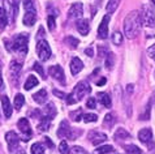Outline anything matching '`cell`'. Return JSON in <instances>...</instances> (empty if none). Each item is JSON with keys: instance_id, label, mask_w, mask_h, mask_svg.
<instances>
[{"instance_id": "1", "label": "cell", "mask_w": 155, "mask_h": 154, "mask_svg": "<svg viewBox=\"0 0 155 154\" xmlns=\"http://www.w3.org/2000/svg\"><path fill=\"white\" fill-rule=\"evenodd\" d=\"M142 25V18L141 15L137 11L130 12L124 20V34L127 35L129 39H133L140 34Z\"/></svg>"}, {"instance_id": "2", "label": "cell", "mask_w": 155, "mask_h": 154, "mask_svg": "<svg viewBox=\"0 0 155 154\" xmlns=\"http://www.w3.org/2000/svg\"><path fill=\"white\" fill-rule=\"evenodd\" d=\"M28 42H29V35L26 33L18 34L13 39V50L21 55H25L28 52Z\"/></svg>"}, {"instance_id": "3", "label": "cell", "mask_w": 155, "mask_h": 154, "mask_svg": "<svg viewBox=\"0 0 155 154\" xmlns=\"http://www.w3.org/2000/svg\"><path fill=\"white\" fill-rule=\"evenodd\" d=\"M78 135H81V132H77V133H74L73 128H71L69 123H68L67 120H63L61 123H60V127H59V131H58V136H59V137L76 140Z\"/></svg>"}, {"instance_id": "4", "label": "cell", "mask_w": 155, "mask_h": 154, "mask_svg": "<svg viewBox=\"0 0 155 154\" xmlns=\"http://www.w3.org/2000/svg\"><path fill=\"white\" fill-rule=\"evenodd\" d=\"M37 52H38V56H39V59H41V60H43V62L48 60V59L51 58V55H52L48 42L45 41V39H39V41H38Z\"/></svg>"}, {"instance_id": "5", "label": "cell", "mask_w": 155, "mask_h": 154, "mask_svg": "<svg viewBox=\"0 0 155 154\" xmlns=\"http://www.w3.org/2000/svg\"><path fill=\"white\" fill-rule=\"evenodd\" d=\"M90 92H91V88H90V85L86 82V81H81V82H78V84L76 85V88H74V90H73L72 95L76 98L77 102H78V101L82 99L86 94H89Z\"/></svg>"}, {"instance_id": "6", "label": "cell", "mask_w": 155, "mask_h": 154, "mask_svg": "<svg viewBox=\"0 0 155 154\" xmlns=\"http://www.w3.org/2000/svg\"><path fill=\"white\" fill-rule=\"evenodd\" d=\"M17 126H18L21 133H22V140L25 141V142L31 139L33 131H31V128H30V124H29L26 118H21L18 120V123H17Z\"/></svg>"}, {"instance_id": "7", "label": "cell", "mask_w": 155, "mask_h": 154, "mask_svg": "<svg viewBox=\"0 0 155 154\" xmlns=\"http://www.w3.org/2000/svg\"><path fill=\"white\" fill-rule=\"evenodd\" d=\"M142 22H145L147 26H154L155 25V16H154V12L150 9L147 5H143L142 7Z\"/></svg>"}, {"instance_id": "8", "label": "cell", "mask_w": 155, "mask_h": 154, "mask_svg": "<svg viewBox=\"0 0 155 154\" xmlns=\"http://www.w3.org/2000/svg\"><path fill=\"white\" fill-rule=\"evenodd\" d=\"M82 15H84V5H82V3H74L69 8V12H68V17H69L71 20L81 18Z\"/></svg>"}, {"instance_id": "9", "label": "cell", "mask_w": 155, "mask_h": 154, "mask_svg": "<svg viewBox=\"0 0 155 154\" xmlns=\"http://www.w3.org/2000/svg\"><path fill=\"white\" fill-rule=\"evenodd\" d=\"M50 76L55 79L56 81H59L60 84H65V75H64V71L60 65H54L50 68Z\"/></svg>"}, {"instance_id": "10", "label": "cell", "mask_w": 155, "mask_h": 154, "mask_svg": "<svg viewBox=\"0 0 155 154\" xmlns=\"http://www.w3.org/2000/svg\"><path fill=\"white\" fill-rule=\"evenodd\" d=\"M108 22H110V15L103 17L101 25L98 28V38L101 39H106L108 37Z\"/></svg>"}, {"instance_id": "11", "label": "cell", "mask_w": 155, "mask_h": 154, "mask_svg": "<svg viewBox=\"0 0 155 154\" xmlns=\"http://www.w3.org/2000/svg\"><path fill=\"white\" fill-rule=\"evenodd\" d=\"M5 140H7V142H8V146H9V150H11V152H12V150H16V149L18 148L20 139H18V136H17L16 132H13V131L7 132Z\"/></svg>"}, {"instance_id": "12", "label": "cell", "mask_w": 155, "mask_h": 154, "mask_svg": "<svg viewBox=\"0 0 155 154\" xmlns=\"http://www.w3.org/2000/svg\"><path fill=\"white\" fill-rule=\"evenodd\" d=\"M138 139L142 144L145 145H149L151 146V142H153V132L150 128H143L138 132Z\"/></svg>"}, {"instance_id": "13", "label": "cell", "mask_w": 155, "mask_h": 154, "mask_svg": "<svg viewBox=\"0 0 155 154\" xmlns=\"http://www.w3.org/2000/svg\"><path fill=\"white\" fill-rule=\"evenodd\" d=\"M21 69H22V65L20 63H17L16 60H13L11 63V80L15 82V85H17L18 82V77H20V73H21Z\"/></svg>"}, {"instance_id": "14", "label": "cell", "mask_w": 155, "mask_h": 154, "mask_svg": "<svg viewBox=\"0 0 155 154\" xmlns=\"http://www.w3.org/2000/svg\"><path fill=\"white\" fill-rule=\"evenodd\" d=\"M89 139L91 141L93 145H99L101 142H104L107 140V136L104 133H102V132H98V131H91L89 133Z\"/></svg>"}, {"instance_id": "15", "label": "cell", "mask_w": 155, "mask_h": 154, "mask_svg": "<svg viewBox=\"0 0 155 154\" xmlns=\"http://www.w3.org/2000/svg\"><path fill=\"white\" fill-rule=\"evenodd\" d=\"M37 21V11H25L24 24L26 26H33Z\"/></svg>"}, {"instance_id": "16", "label": "cell", "mask_w": 155, "mask_h": 154, "mask_svg": "<svg viewBox=\"0 0 155 154\" xmlns=\"http://www.w3.org/2000/svg\"><path fill=\"white\" fill-rule=\"evenodd\" d=\"M82 68H84V63L81 62L80 58H73L72 59V62H71V72H72L73 76L78 75L80 72L82 71Z\"/></svg>"}, {"instance_id": "17", "label": "cell", "mask_w": 155, "mask_h": 154, "mask_svg": "<svg viewBox=\"0 0 155 154\" xmlns=\"http://www.w3.org/2000/svg\"><path fill=\"white\" fill-rule=\"evenodd\" d=\"M77 30L80 32V34H82V35H87L89 34V30H90V24L87 20H80L77 21Z\"/></svg>"}, {"instance_id": "18", "label": "cell", "mask_w": 155, "mask_h": 154, "mask_svg": "<svg viewBox=\"0 0 155 154\" xmlns=\"http://www.w3.org/2000/svg\"><path fill=\"white\" fill-rule=\"evenodd\" d=\"M2 107H3V111H4L5 118H11V115H12V106H11V102H9V99H8L7 95L2 97Z\"/></svg>"}, {"instance_id": "19", "label": "cell", "mask_w": 155, "mask_h": 154, "mask_svg": "<svg viewBox=\"0 0 155 154\" xmlns=\"http://www.w3.org/2000/svg\"><path fill=\"white\" fill-rule=\"evenodd\" d=\"M56 114H58V111H56V107H55L54 103H48L45 107V110H43V115H45L46 118L51 119V120L56 116Z\"/></svg>"}, {"instance_id": "20", "label": "cell", "mask_w": 155, "mask_h": 154, "mask_svg": "<svg viewBox=\"0 0 155 154\" xmlns=\"http://www.w3.org/2000/svg\"><path fill=\"white\" fill-rule=\"evenodd\" d=\"M33 99L37 103L43 105V103H45V102L47 101V92L45 90V89H41L39 92H37V93L33 95Z\"/></svg>"}, {"instance_id": "21", "label": "cell", "mask_w": 155, "mask_h": 154, "mask_svg": "<svg viewBox=\"0 0 155 154\" xmlns=\"http://www.w3.org/2000/svg\"><path fill=\"white\" fill-rule=\"evenodd\" d=\"M98 99L104 107H107V109L111 107V98L107 93H98Z\"/></svg>"}, {"instance_id": "22", "label": "cell", "mask_w": 155, "mask_h": 154, "mask_svg": "<svg viewBox=\"0 0 155 154\" xmlns=\"http://www.w3.org/2000/svg\"><path fill=\"white\" fill-rule=\"evenodd\" d=\"M37 85H38V79L37 77L35 76H29L26 82H25V85H24V88H25V90H30V89L35 88Z\"/></svg>"}, {"instance_id": "23", "label": "cell", "mask_w": 155, "mask_h": 154, "mask_svg": "<svg viewBox=\"0 0 155 154\" xmlns=\"http://www.w3.org/2000/svg\"><path fill=\"white\" fill-rule=\"evenodd\" d=\"M130 137L129 132H127L124 128H119L117 131L115 132V140H127Z\"/></svg>"}, {"instance_id": "24", "label": "cell", "mask_w": 155, "mask_h": 154, "mask_svg": "<svg viewBox=\"0 0 155 154\" xmlns=\"http://www.w3.org/2000/svg\"><path fill=\"white\" fill-rule=\"evenodd\" d=\"M50 126H51V119L46 118V116H42V120L39 123V126H38V128H39V131L46 132V131L50 129Z\"/></svg>"}, {"instance_id": "25", "label": "cell", "mask_w": 155, "mask_h": 154, "mask_svg": "<svg viewBox=\"0 0 155 154\" xmlns=\"http://www.w3.org/2000/svg\"><path fill=\"white\" fill-rule=\"evenodd\" d=\"M7 24H8L7 13H5V11H4V8L0 7V30H3V29L7 26Z\"/></svg>"}, {"instance_id": "26", "label": "cell", "mask_w": 155, "mask_h": 154, "mask_svg": "<svg viewBox=\"0 0 155 154\" xmlns=\"http://www.w3.org/2000/svg\"><path fill=\"white\" fill-rule=\"evenodd\" d=\"M119 3H120V0H108L107 7H106L107 13H112V12H115L116 8L119 7Z\"/></svg>"}, {"instance_id": "27", "label": "cell", "mask_w": 155, "mask_h": 154, "mask_svg": "<svg viewBox=\"0 0 155 154\" xmlns=\"http://www.w3.org/2000/svg\"><path fill=\"white\" fill-rule=\"evenodd\" d=\"M24 103H25V97L22 95V94H17V95L15 97V102H13L15 109L16 110H21V107L24 106Z\"/></svg>"}, {"instance_id": "28", "label": "cell", "mask_w": 155, "mask_h": 154, "mask_svg": "<svg viewBox=\"0 0 155 154\" xmlns=\"http://www.w3.org/2000/svg\"><path fill=\"white\" fill-rule=\"evenodd\" d=\"M64 42H65L67 45H69L71 49H77V46H78V43H80V41L74 37H67L65 39H64Z\"/></svg>"}, {"instance_id": "29", "label": "cell", "mask_w": 155, "mask_h": 154, "mask_svg": "<svg viewBox=\"0 0 155 154\" xmlns=\"http://www.w3.org/2000/svg\"><path fill=\"white\" fill-rule=\"evenodd\" d=\"M30 152H31V154H45V148L39 142H37L33 144V146L30 148Z\"/></svg>"}, {"instance_id": "30", "label": "cell", "mask_w": 155, "mask_h": 154, "mask_svg": "<svg viewBox=\"0 0 155 154\" xmlns=\"http://www.w3.org/2000/svg\"><path fill=\"white\" fill-rule=\"evenodd\" d=\"M125 152L127 154H142L141 149L138 146H136V145H128V146H125Z\"/></svg>"}, {"instance_id": "31", "label": "cell", "mask_w": 155, "mask_h": 154, "mask_svg": "<svg viewBox=\"0 0 155 154\" xmlns=\"http://www.w3.org/2000/svg\"><path fill=\"white\" fill-rule=\"evenodd\" d=\"M112 152H114V148L111 145H104V146H101L97 149V154H108Z\"/></svg>"}, {"instance_id": "32", "label": "cell", "mask_w": 155, "mask_h": 154, "mask_svg": "<svg viewBox=\"0 0 155 154\" xmlns=\"http://www.w3.org/2000/svg\"><path fill=\"white\" fill-rule=\"evenodd\" d=\"M114 64H115V55L112 52H108L107 54V59H106V67L108 69H111L114 67Z\"/></svg>"}, {"instance_id": "33", "label": "cell", "mask_w": 155, "mask_h": 154, "mask_svg": "<svg viewBox=\"0 0 155 154\" xmlns=\"http://www.w3.org/2000/svg\"><path fill=\"white\" fill-rule=\"evenodd\" d=\"M112 42H114V45L116 46H120L123 43V35H121V33H119V32H115L112 34Z\"/></svg>"}, {"instance_id": "34", "label": "cell", "mask_w": 155, "mask_h": 154, "mask_svg": "<svg viewBox=\"0 0 155 154\" xmlns=\"http://www.w3.org/2000/svg\"><path fill=\"white\" fill-rule=\"evenodd\" d=\"M33 69L34 71H37L38 73H39L41 76H42V79L43 80H46V76H45V69H43V67L41 65V63H38V62H35L33 64Z\"/></svg>"}, {"instance_id": "35", "label": "cell", "mask_w": 155, "mask_h": 154, "mask_svg": "<svg viewBox=\"0 0 155 154\" xmlns=\"http://www.w3.org/2000/svg\"><path fill=\"white\" fill-rule=\"evenodd\" d=\"M82 116H84V115H82V109H78V110H76V111H73V112H71V118L74 122H80V119L82 118Z\"/></svg>"}, {"instance_id": "36", "label": "cell", "mask_w": 155, "mask_h": 154, "mask_svg": "<svg viewBox=\"0 0 155 154\" xmlns=\"http://www.w3.org/2000/svg\"><path fill=\"white\" fill-rule=\"evenodd\" d=\"M84 122L85 123H93V122H97L98 120V116L95 114H86L84 115Z\"/></svg>"}, {"instance_id": "37", "label": "cell", "mask_w": 155, "mask_h": 154, "mask_svg": "<svg viewBox=\"0 0 155 154\" xmlns=\"http://www.w3.org/2000/svg\"><path fill=\"white\" fill-rule=\"evenodd\" d=\"M59 152H60V154H69V148H68V144L65 141H61V142H60Z\"/></svg>"}, {"instance_id": "38", "label": "cell", "mask_w": 155, "mask_h": 154, "mask_svg": "<svg viewBox=\"0 0 155 154\" xmlns=\"http://www.w3.org/2000/svg\"><path fill=\"white\" fill-rule=\"evenodd\" d=\"M24 8H25V11H35L33 0H24Z\"/></svg>"}, {"instance_id": "39", "label": "cell", "mask_w": 155, "mask_h": 154, "mask_svg": "<svg viewBox=\"0 0 155 154\" xmlns=\"http://www.w3.org/2000/svg\"><path fill=\"white\" fill-rule=\"evenodd\" d=\"M47 24H48V29L50 32H54L55 28H56V22H55V17L54 16H48L47 18Z\"/></svg>"}, {"instance_id": "40", "label": "cell", "mask_w": 155, "mask_h": 154, "mask_svg": "<svg viewBox=\"0 0 155 154\" xmlns=\"http://www.w3.org/2000/svg\"><path fill=\"white\" fill-rule=\"evenodd\" d=\"M114 123H115V116L112 114H107L106 118H104V124H107V126H112Z\"/></svg>"}, {"instance_id": "41", "label": "cell", "mask_w": 155, "mask_h": 154, "mask_svg": "<svg viewBox=\"0 0 155 154\" xmlns=\"http://www.w3.org/2000/svg\"><path fill=\"white\" fill-rule=\"evenodd\" d=\"M86 107L87 109H95L97 107V101H95V98H89L87 102H86Z\"/></svg>"}, {"instance_id": "42", "label": "cell", "mask_w": 155, "mask_h": 154, "mask_svg": "<svg viewBox=\"0 0 155 154\" xmlns=\"http://www.w3.org/2000/svg\"><path fill=\"white\" fill-rule=\"evenodd\" d=\"M54 94H55V95H56V97H59V98H67L65 93L59 92V90H56V89H54Z\"/></svg>"}, {"instance_id": "43", "label": "cell", "mask_w": 155, "mask_h": 154, "mask_svg": "<svg viewBox=\"0 0 155 154\" xmlns=\"http://www.w3.org/2000/svg\"><path fill=\"white\" fill-rule=\"evenodd\" d=\"M147 52H149V55H150L151 58H155V45L150 47V49L147 50Z\"/></svg>"}, {"instance_id": "44", "label": "cell", "mask_w": 155, "mask_h": 154, "mask_svg": "<svg viewBox=\"0 0 155 154\" xmlns=\"http://www.w3.org/2000/svg\"><path fill=\"white\" fill-rule=\"evenodd\" d=\"M45 141H46V144L48 145V148L54 149V142H52V141H51V139H50V137H45Z\"/></svg>"}, {"instance_id": "45", "label": "cell", "mask_w": 155, "mask_h": 154, "mask_svg": "<svg viewBox=\"0 0 155 154\" xmlns=\"http://www.w3.org/2000/svg\"><path fill=\"white\" fill-rule=\"evenodd\" d=\"M30 115H31L33 118H41L39 115H41V112L38 110H34V111H30Z\"/></svg>"}, {"instance_id": "46", "label": "cell", "mask_w": 155, "mask_h": 154, "mask_svg": "<svg viewBox=\"0 0 155 154\" xmlns=\"http://www.w3.org/2000/svg\"><path fill=\"white\" fill-rule=\"evenodd\" d=\"M106 82H107V80L104 79V77H103V79H101V80L98 81V82H97V85H98V86H102V85H104Z\"/></svg>"}, {"instance_id": "47", "label": "cell", "mask_w": 155, "mask_h": 154, "mask_svg": "<svg viewBox=\"0 0 155 154\" xmlns=\"http://www.w3.org/2000/svg\"><path fill=\"white\" fill-rule=\"evenodd\" d=\"M85 54L87 55V56H93V55H94L93 49H86V50H85Z\"/></svg>"}, {"instance_id": "48", "label": "cell", "mask_w": 155, "mask_h": 154, "mask_svg": "<svg viewBox=\"0 0 155 154\" xmlns=\"http://www.w3.org/2000/svg\"><path fill=\"white\" fill-rule=\"evenodd\" d=\"M104 51H107L106 47H101V46H99V56H104V55H103Z\"/></svg>"}, {"instance_id": "49", "label": "cell", "mask_w": 155, "mask_h": 154, "mask_svg": "<svg viewBox=\"0 0 155 154\" xmlns=\"http://www.w3.org/2000/svg\"><path fill=\"white\" fill-rule=\"evenodd\" d=\"M3 79H2V65H0V89H3Z\"/></svg>"}, {"instance_id": "50", "label": "cell", "mask_w": 155, "mask_h": 154, "mask_svg": "<svg viewBox=\"0 0 155 154\" xmlns=\"http://www.w3.org/2000/svg\"><path fill=\"white\" fill-rule=\"evenodd\" d=\"M16 154H26V153H25V150H22V149H18Z\"/></svg>"}, {"instance_id": "51", "label": "cell", "mask_w": 155, "mask_h": 154, "mask_svg": "<svg viewBox=\"0 0 155 154\" xmlns=\"http://www.w3.org/2000/svg\"><path fill=\"white\" fill-rule=\"evenodd\" d=\"M81 154H87V153H86V152H82V153H81Z\"/></svg>"}, {"instance_id": "52", "label": "cell", "mask_w": 155, "mask_h": 154, "mask_svg": "<svg viewBox=\"0 0 155 154\" xmlns=\"http://www.w3.org/2000/svg\"><path fill=\"white\" fill-rule=\"evenodd\" d=\"M153 3H154V5H155V0H153Z\"/></svg>"}]
</instances>
